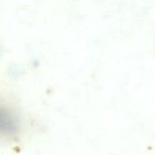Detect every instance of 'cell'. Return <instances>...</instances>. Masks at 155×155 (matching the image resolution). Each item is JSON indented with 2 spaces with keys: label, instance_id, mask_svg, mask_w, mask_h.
Here are the masks:
<instances>
[{
  "label": "cell",
  "instance_id": "1",
  "mask_svg": "<svg viewBox=\"0 0 155 155\" xmlns=\"http://www.w3.org/2000/svg\"><path fill=\"white\" fill-rule=\"evenodd\" d=\"M1 130L3 134H5L7 136H14L18 131V121L10 109H1Z\"/></svg>",
  "mask_w": 155,
  "mask_h": 155
}]
</instances>
